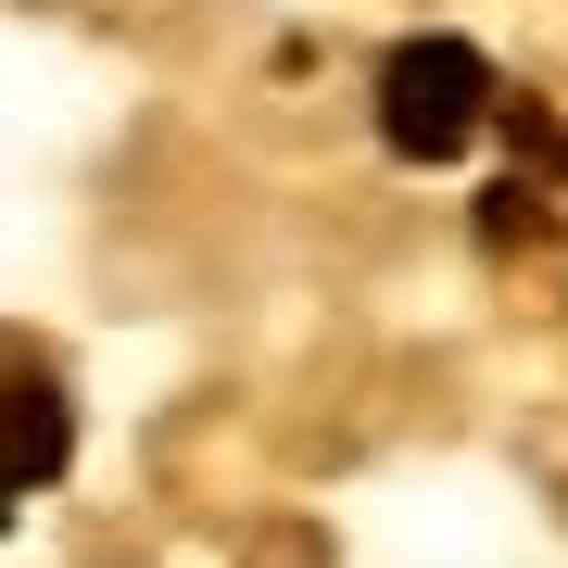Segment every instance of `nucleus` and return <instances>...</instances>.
<instances>
[{
	"mask_svg": "<svg viewBox=\"0 0 568 568\" xmlns=\"http://www.w3.org/2000/svg\"><path fill=\"white\" fill-rule=\"evenodd\" d=\"M63 455H77V417H63V392L26 366V379H0V493H39L63 480Z\"/></svg>",
	"mask_w": 568,
	"mask_h": 568,
	"instance_id": "2",
	"label": "nucleus"
},
{
	"mask_svg": "<svg viewBox=\"0 0 568 568\" xmlns=\"http://www.w3.org/2000/svg\"><path fill=\"white\" fill-rule=\"evenodd\" d=\"M493 114H506V102H493V63L467 51V39H443V26L379 63V140L405 152V164H455Z\"/></svg>",
	"mask_w": 568,
	"mask_h": 568,
	"instance_id": "1",
	"label": "nucleus"
}]
</instances>
